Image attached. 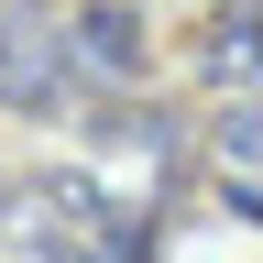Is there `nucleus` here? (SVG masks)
I'll use <instances>...</instances> for the list:
<instances>
[]
</instances>
